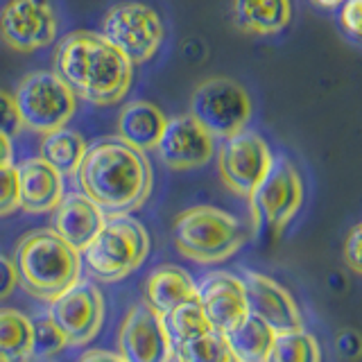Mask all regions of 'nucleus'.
Here are the masks:
<instances>
[{
  "mask_svg": "<svg viewBox=\"0 0 362 362\" xmlns=\"http://www.w3.org/2000/svg\"><path fill=\"white\" fill-rule=\"evenodd\" d=\"M274 163L265 139L256 132H238L222 139L218 150V173L222 184L238 197H252Z\"/></svg>",
  "mask_w": 362,
  "mask_h": 362,
  "instance_id": "1a4fd4ad",
  "label": "nucleus"
},
{
  "mask_svg": "<svg viewBox=\"0 0 362 362\" xmlns=\"http://www.w3.org/2000/svg\"><path fill=\"white\" fill-rule=\"evenodd\" d=\"M156 152L170 170H179V173L197 170L213 158L215 139L190 113H186V116L168 118Z\"/></svg>",
  "mask_w": 362,
  "mask_h": 362,
  "instance_id": "4468645a",
  "label": "nucleus"
},
{
  "mask_svg": "<svg viewBox=\"0 0 362 362\" xmlns=\"http://www.w3.org/2000/svg\"><path fill=\"white\" fill-rule=\"evenodd\" d=\"M14 102L23 127L48 134L66 127L77 111V95L54 71L25 75L14 90Z\"/></svg>",
  "mask_w": 362,
  "mask_h": 362,
  "instance_id": "423d86ee",
  "label": "nucleus"
},
{
  "mask_svg": "<svg viewBox=\"0 0 362 362\" xmlns=\"http://www.w3.org/2000/svg\"><path fill=\"white\" fill-rule=\"evenodd\" d=\"M82 254L95 279L120 281L145 263L150 254V233L129 215H111Z\"/></svg>",
  "mask_w": 362,
  "mask_h": 362,
  "instance_id": "39448f33",
  "label": "nucleus"
},
{
  "mask_svg": "<svg viewBox=\"0 0 362 362\" xmlns=\"http://www.w3.org/2000/svg\"><path fill=\"white\" fill-rule=\"evenodd\" d=\"M59 18L50 0H9L0 11V39L16 52H37L57 39Z\"/></svg>",
  "mask_w": 362,
  "mask_h": 362,
  "instance_id": "f8f14e48",
  "label": "nucleus"
},
{
  "mask_svg": "<svg viewBox=\"0 0 362 362\" xmlns=\"http://www.w3.org/2000/svg\"><path fill=\"white\" fill-rule=\"evenodd\" d=\"M21 129H23V122H21V116H18L14 95H9L7 90L0 88V134L14 139Z\"/></svg>",
  "mask_w": 362,
  "mask_h": 362,
  "instance_id": "c756f323",
  "label": "nucleus"
},
{
  "mask_svg": "<svg viewBox=\"0 0 362 362\" xmlns=\"http://www.w3.org/2000/svg\"><path fill=\"white\" fill-rule=\"evenodd\" d=\"M16 170H18V209L32 215L52 213L57 204L66 195L64 177L48 161H43L41 156L28 158Z\"/></svg>",
  "mask_w": 362,
  "mask_h": 362,
  "instance_id": "a211bd4d",
  "label": "nucleus"
},
{
  "mask_svg": "<svg viewBox=\"0 0 362 362\" xmlns=\"http://www.w3.org/2000/svg\"><path fill=\"white\" fill-rule=\"evenodd\" d=\"M100 34L132 64H145L161 48L165 30L152 7L143 3H120L107 11Z\"/></svg>",
  "mask_w": 362,
  "mask_h": 362,
  "instance_id": "6e6552de",
  "label": "nucleus"
},
{
  "mask_svg": "<svg viewBox=\"0 0 362 362\" xmlns=\"http://www.w3.org/2000/svg\"><path fill=\"white\" fill-rule=\"evenodd\" d=\"M265 362H322V351L317 339L303 328L290 333H274Z\"/></svg>",
  "mask_w": 362,
  "mask_h": 362,
  "instance_id": "a878e982",
  "label": "nucleus"
},
{
  "mask_svg": "<svg viewBox=\"0 0 362 362\" xmlns=\"http://www.w3.org/2000/svg\"><path fill=\"white\" fill-rule=\"evenodd\" d=\"M77 362H124L122 356L111 354V351H102V349H93V351H86V354L79 358Z\"/></svg>",
  "mask_w": 362,
  "mask_h": 362,
  "instance_id": "72a5a7b5",
  "label": "nucleus"
},
{
  "mask_svg": "<svg viewBox=\"0 0 362 362\" xmlns=\"http://www.w3.org/2000/svg\"><path fill=\"white\" fill-rule=\"evenodd\" d=\"M16 286H18V274L14 260L0 256V301L7 299L16 290Z\"/></svg>",
  "mask_w": 362,
  "mask_h": 362,
  "instance_id": "473e14b6",
  "label": "nucleus"
},
{
  "mask_svg": "<svg viewBox=\"0 0 362 362\" xmlns=\"http://www.w3.org/2000/svg\"><path fill=\"white\" fill-rule=\"evenodd\" d=\"M75 177L79 190L107 218L139 211L152 192V165L145 152L134 150L118 136H107L86 147Z\"/></svg>",
  "mask_w": 362,
  "mask_h": 362,
  "instance_id": "f257e3e1",
  "label": "nucleus"
},
{
  "mask_svg": "<svg viewBox=\"0 0 362 362\" xmlns=\"http://www.w3.org/2000/svg\"><path fill=\"white\" fill-rule=\"evenodd\" d=\"M173 356L177 362H233L224 335L218 331H209L195 339L173 346Z\"/></svg>",
  "mask_w": 362,
  "mask_h": 362,
  "instance_id": "bb28decb",
  "label": "nucleus"
},
{
  "mask_svg": "<svg viewBox=\"0 0 362 362\" xmlns=\"http://www.w3.org/2000/svg\"><path fill=\"white\" fill-rule=\"evenodd\" d=\"M11 158H14V145H11V139L5 134H0V165H9Z\"/></svg>",
  "mask_w": 362,
  "mask_h": 362,
  "instance_id": "f704fd0d",
  "label": "nucleus"
},
{
  "mask_svg": "<svg viewBox=\"0 0 362 362\" xmlns=\"http://www.w3.org/2000/svg\"><path fill=\"white\" fill-rule=\"evenodd\" d=\"M243 283L249 313L258 315L274 333L301 331L303 317L286 288L279 286L274 279L258 274V272H247Z\"/></svg>",
  "mask_w": 362,
  "mask_h": 362,
  "instance_id": "2eb2a0df",
  "label": "nucleus"
},
{
  "mask_svg": "<svg viewBox=\"0 0 362 362\" xmlns=\"http://www.w3.org/2000/svg\"><path fill=\"white\" fill-rule=\"evenodd\" d=\"M32 360V322L11 308H0V362Z\"/></svg>",
  "mask_w": 362,
  "mask_h": 362,
  "instance_id": "b1692460",
  "label": "nucleus"
},
{
  "mask_svg": "<svg viewBox=\"0 0 362 362\" xmlns=\"http://www.w3.org/2000/svg\"><path fill=\"white\" fill-rule=\"evenodd\" d=\"M168 124L165 113L152 102L134 100L122 107L118 116V139L139 152L156 150Z\"/></svg>",
  "mask_w": 362,
  "mask_h": 362,
  "instance_id": "6ab92c4d",
  "label": "nucleus"
},
{
  "mask_svg": "<svg viewBox=\"0 0 362 362\" xmlns=\"http://www.w3.org/2000/svg\"><path fill=\"white\" fill-rule=\"evenodd\" d=\"M254 102L249 90L231 77H211L190 98V116L213 139H229L252 120Z\"/></svg>",
  "mask_w": 362,
  "mask_h": 362,
  "instance_id": "0eeeda50",
  "label": "nucleus"
},
{
  "mask_svg": "<svg viewBox=\"0 0 362 362\" xmlns=\"http://www.w3.org/2000/svg\"><path fill=\"white\" fill-rule=\"evenodd\" d=\"M14 265L21 288L30 297L52 301L79 281L82 256L52 229H37L18 240Z\"/></svg>",
  "mask_w": 362,
  "mask_h": 362,
  "instance_id": "7ed1b4c3",
  "label": "nucleus"
},
{
  "mask_svg": "<svg viewBox=\"0 0 362 362\" xmlns=\"http://www.w3.org/2000/svg\"><path fill=\"white\" fill-rule=\"evenodd\" d=\"M105 220L107 215L84 192H68L52 211V231L82 254Z\"/></svg>",
  "mask_w": 362,
  "mask_h": 362,
  "instance_id": "f3484780",
  "label": "nucleus"
},
{
  "mask_svg": "<svg viewBox=\"0 0 362 362\" xmlns=\"http://www.w3.org/2000/svg\"><path fill=\"white\" fill-rule=\"evenodd\" d=\"M54 73L95 107H111L129 93L134 64L100 32H73L59 43Z\"/></svg>",
  "mask_w": 362,
  "mask_h": 362,
  "instance_id": "f03ea898",
  "label": "nucleus"
},
{
  "mask_svg": "<svg viewBox=\"0 0 362 362\" xmlns=\"http://www.w3.org/2000/svg\"><path fill=\"white\" fill-rule=\"evenodd\" d=\"M163 324H165V331L173 346L213 331L206 315L202 310L199 297H192L184 303L175 305V308L163 317Z\"/></svg>",
  "mask_w": 362,
  "mask_h": 362,
  "instance_id": "393cba45",
  "label": "nucleus"
},
{
  "mask_svg": "<svg viewBox=\"0 0 362 362\" xmlns=\"http://www.w3.org/2000/svg\"><path fill=\"white\" fill-rule=\"evenodd\" d=\"M48 320L64 333L68 346H84L105 322V299L90 281H77L50 301Z\"/></svg>",
  "mask_w": 362,
  "mask_h": 362,
  "instance_id": "9b49d317",
  "label": "nucleus"
},
{
  "mask_svg": "<svg viewBox=\"0 0 362 362\" xmlns=\"http://www.w3.org/2000/svg\"><path fill=\"white\" fill-rule=\"evenodd\" d=\"M249 199H252L256 226L265 224L269 233L279 235L303 204L301 175L286 156H274L269 173Z\"/></svg>",
  "mask_w": 362,
  "mask_h": 362,
  "instance_id": "9d476101",
  "label": "nucleus"
},
{
  "mask_svg": "<svg viewBox=\"0 0 362 362\" xmlns=\"http://www.w3.org/2000/svg\"><path fill=\"white\" fill-rule=\"evenodd\" d=\"M197 297L211 328L222 335L231 331L249 313L245 283L229 272H213L211 276L204 279L197 288Z\"/></svg>",
  "mask_w": 362,
  "mask_h": 362,
  "instance_id": "dca6fc26",
  "label": "nucleus"
},
{
  "mask_svg": "<svg viewBox=\"0 0 362 362\" xmlns=\"http://www.w3.org/2000/svg\"><path fill=\"white\" fill-rule=\"evenodd\" d=\"M360 240H362V226L356 224L344 240V263L351 267L354 274H360L362 272V267H360Z\"/></svg>",
  "mask_w": 362,
  "mask_h": 362,
  "instance_id": "2f4dec72",
  "label": "nucleus"
},
{
  "mask_svg": "<svg viewBox=\"0 0 362 362\" xmlns=\"http://www.w3.org/2000/svg\"><path fill=\"white\" fill-rule=\"evenodd\" d=\"M233 23L245 34L272 37L292 21L290 0H233Z\"/></svg>",
  "mask_w": 362,
  "mask_h": 362,
  "instance_id": "412c9836",
  "label": "nucleus"
},
{
  "mask_svg": "<svg viewBox=\"0 0 362 362\" xmlns=\"http://www.w3.org/2000/svg\"><path fill=\"white\" fill-rule=\"evenodd\" d=\"M68 346L64 333L50 320L32 322V358L50 360Z\"/></svg>",
  "mask_w": 362,
  "mask_h": 362,
  "instance_id": "cd10ccee",
  "label": "nucleus"
},
{
  "mask_svg": "<svg viewBox=\"0 0 362 362\" xmlns=\"http://www.w3.org/2000/svg\"><path fill=\"white\" fill-rule=\"evenodd\" d=\"M18 211V170L14 165H0V218Z\"/></svg>",
  "mask_w": 362,
  "mask_h": 362,
  "instance_id": "c85d7f7f",
  "label": "nucleus"
},
{
  "mask_svg": "<svg viewBox=\"0 0 362 362\" xmlns=\"http://www.w3.org/2000/svg\"><path fill=\"white\" fill-rule=\"evenodd\" d=\"M118 349L124 362H170V342L163 317L156 315L147 303H136L124 315L118 331Z\"/></svg>",
  "mask_w": 362,
  "mask_h": 362,
  "instance_id": "ddd939ff",
  "label": "nucleus"
},
{
  "mask_svg": "<svg viewBox=\"0 0 362 362\" xmlns=\"http://www.w3.org/2000/svg\"><path fill=\"white\" fill-rule=\"evenodd\" d=\"M173 235L177 252L202 265L229 260L245 243L240 222L215 206H192L179 213Z\"/></svg>",
  "mask_w": 362,
  "mask_h": 362,
  "instance_id": "20e7f679",
  "label": "nucleus"
},
{
  "mask_svg": "<svg viewBox=\"0 0 362 362\" xmlns=\"http://www.w3.org/2000/svg\"><path fill=\"white\" fill-rule=\"evenodd\" d=\"M274 331L258 315L247 313L231 331L224 333V342L233 362H265Z\"/></svg>",
  "mask_w": 362,
  "mask_h": 362,
  "instance_id": "4be33fe9",
  "label": "nucleus"
},
{
  "mask_svg": "<svg viewBox=\"0 0 362 362\" xmlns=\"http://www.w3.org/2000/svg\"><path fill=\"white\" fill-rule=\"evenodd\" d=\"M143 294H145V303L156 315L165 317L175 305L197 297V286L186 269H181L177 265H161L152 269L150 276L145 279Z\"/></svg>",
  "mask_w": 362,
  "mask_h": 362,
  "instance_id": "aec40b11",
  "label": "nucleus"
},
{
  "mask_svg": "<svg viewBox=\"0 0 362 362\" xmlns=\"http://www.w3.org/2000/svg\"><path fill=\"white\" fill-rule=\"evenodd\" d=\"M313 3H315L317 7H322V9H335V7L342 5L344 0H313Z\"/></svg>",
  "mask_w": 362,
  "mask_h": 362,
  "instance_id": "c9c22d12",
  "label": "nucleus"
},
{
  "mask_svg": "<svg viewBox=\"0 0 362 362\" xmlns=\"http://www.w3.org/2000/svg\"><path fill=\"white\" fill-rule=\"evenodd\" d=\"M86 147L88 143L79 132L59 127L54 132L43 134L39 145V156L43 161H48L62 177H75L77 168L86 154Z\"/></svg>",
  "mask_w": 362,
  "mask_h": 362,
  "instance_id": "5701e85b",
  "label": "nucleus"
},
{
  "mask_svg": "<svg viewBox=\"0 0 362 362\" xmlns=\"http://www.w3.org/2000/svg\"><path fill=\"white\" fill-rule=\"evenodd\" d=\"M360 16H362V0H344L339 5V23L354 39L360 37Z\"/></svg>",
  "mask_w": 362,
  "mask_h": 362,
  "instance_id": "7c9ffc66",
  "label": "nucleus"
}]
</instances>
